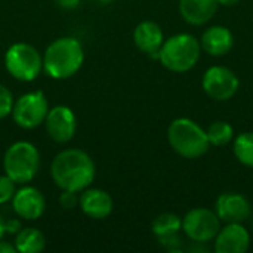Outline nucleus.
Segmentation results:
<instances>
[{
  "label": "nucleus",
  "mask_w": 253,
  "mask_h": 253,
  "mask_svg": "<svg viewBox=\"0 0 253 253\" xmlns=\"http://www.w3.org/2000/svg\"><path fill=\"white\" fill-rule=\"evenodd\" d=\"M95 163L92 157L79 148L58 153L50 165V176L61 190L82 193L95 179Z\"/></svg>",
  "instance_id": "nucleus-1"
},
{
  "label": "nucleus",
  "mask_w": 253,
  "mask_h": 253,
  "mask_svg": "<svg viewBox=\"0 0 253 253\" xmlns=\"http://www.w3.org/2000/svg\"><path fill=\"white\" fill-rule=\"evenodd\" d=\"M83 62V46L74 37H59L53 40L43 55V70L55 80L73 77L82 68Z\"/></svg>",
  "instance_id": "nucleus-2"
},
{
  "label": "nucleus",
  "mask_w": 253,
  "mask_h": 253,
  "mask_svg": "<svg viewBox=\"0 0 253 253\" xmlns=\"http://www.w3.org/2000/svg\"><path fill=\"white\" fill-rule=\"evenodd\" d=\"M168 142L178 156L187 160H197L211 148L206 129L188 117H178L170 122L168 127Z\"/></svg>",
  "instance_id": "nucleus-3"
},
{
  "label": "nucleus",
  "mask_w": 253,
  "mask_h": 253,
  "mask_svg": "<svg viewBox=\"0 0 253 253\" xmlns=\"http://www.w3.org/2000/svg\"><path fill=\"white\" fill-rule=\"evenodd\" d=\"M200 40L190 33H178L165 39L160 50V64L172 73H187L193 70L202 55Z\"/></svg>",
  "instance_id": "nucleus-4"
},
{
  "label": "nucleus",
  "mask_w": 253,
  "mask_h": 253,
  "mask_svg": "<svg viewBox=\"0 0 253 253\" xmlns=\"http://www.w3.org/2000/svg\"><path fill=\"white\" fill-rule=\"evenodd\" d=\"M40 169V153L28 141L13 142L3 156V170L15 184H28Z\"/></svg>",
  "instance_id": "nucleus-5"
},
{
  "label": "nucleus",
  "mask_w": 253,
  "mask_h": 253,
  "mask_svg": "<svg viewBox=\"0 0 253 253\" xmlns=\"http://www.w3.org/2000/svg\"><path fill=\"white\" fill-rule=\"evenodd\" d=\"M4 67L7 73L19 82H33L43 70V56L28 43H13L4 53Z\"/></svg>",
  "instance_id": "nucleus-6"
},
{
  "label": "nucleus",
  "mask_w": 253,
  "mask_h": 253,
  "mask_svg": "<svg viewBox=\"0 0 253 253\" xmlns=\"http://www.w3.org/2000/svg\"><path fill=\"white\" fill-rule=\"evenodd\" d=\"M221 219L216 212L208 208H194L182 218V233L196 245H206L213 242L221 230Z\"/></svg>",
  "instance_id": "nucleus-7"
},
{
  "label": "nucleus",
  "mask_w": 253,
  "mask_h": 253,
  "mask_svg": "<svg viewBox=\"0 0 253 253\" xmlns=\"http://www.w3.org/2000/svg\"><path fill=\"white\" fill-rule=\"evenodd\" d=\"M49 104L42 90H33L15 99L12 107V119L22 129H34L44 123Z\"/></svg>",
  "instance_id": "nucleus-8"
},
{
  "label": "nucleus",
  "mask_w": 253,
  "mask_h": 253,
  "mask_svg": "<svg viewBox=\"0 0 253 253\" xmlns=\"http://www.w3.org/2000/svg\"><path fill=\"white\" fill-rule=\"evenodd\" d=\"M240 87V79L237 74L224 65L209 67L202 79L203 92L213 101L225 102L230 101Z\"/></svg>",
  "instance_id": "nucleus-9"
},
{
  "label": "nucleus",
  "mask_w": 253,
  "mask_h": 253,
  "mask_svg": "<svg viewBox=\"0 0 253 253\" xmlns=\"http://www.w3.org/2000/svg\"><path fill=\"white\" fill-rule=\"evenodd\" d=\"M44 127L49 138L58 144L70 142L77 130V117L67 105H55L49 108L44 119Z\"/></svg>",
  "instance_id": "nucleus-10"
},
{
  "label": "nucleus",
  "mask_w": 253,
  "mask_h": 253,
  "mask_svg": "<svg viewBox=\"0 0 253 253\" xmlns=\"http://www.w3.org/2000/svg\"><path fill=\"white\" fill-rule=\"evenodd\" d=\"M251 233L239 222H230L221 227L213 239V251L216 253H246L251 248Z\"/></svg>",
  "instance_id": "nucleus-11"
},
{
  "label": "nucleus",
  "mask_w": 253,
  "mask_h": 253,
  "mask_svg": "<svg viewBox=\"0 0 253 253\" xmlns=\"http://www.w3.org/2000/svg\"><path fill=\"white\" fill-rule=\"evenodd\" d=\"M221 222L243 224L252 216L251 202L240 193H224L215 202L213 209Z\"/></svg>",
  "instance_id": "nucleus-12"
},
{
  "label": "nucleus",
  "mask_w": 253,
  "mask_h": 253,
  "mask_svg": "<svg viewBox=\"0 0 253 253\" xmlns=\"http://www.w3.org/2000/svg\"><path fill=\"white\" fill-rule=\"evenodd\" d=\"M12 209L16 213V216L27 219V221H36L43 216L46 211V200L40 190L25 185L15 191L12 197Z\"/></svg>",
  "instance_id": "nucleus-13"
},
{
  "label": "nucleus",
  "mask_w": 253,
  "mask_h": 253,
  "mask_svg": "<svg viewBox=\"0 0 253 253\" xmlns=\"http://www.w3.org/2000/svg\"><path fill=\"white\" fill-rule=\"evenodd\" d=\"M200 46L202 50L211 56H225L234 46V34L225 25H212L203 31L200 37Z\"/></svg>",
  "instance_id": "nucleus-14"
},
{
  "label": "nucleus",
  "mask_w": 253,
  "mask_h": 253,
  "mask_svg": "<svg viewBox=\"0 0 253 253\" xmlns=\"http://www.w3.org/2000/svg\"><path fill=\"white\" fill-rule=\"evenodd\" d=\"M219 0H179L178 10L181 18L194 27L206 25L218 12Z\"/></svg>",
  "instance_id": "nucleus-15"
},
{
  "label": "nucleus",
  "mask_w": 253,
  "mask_h": 253,
  "mask_svg": "<svg viewBox=\"0 0 253 253\" xmlns=\"http://www.w3.org/2000/svg\"><path fill=\"white\" fill-rule=\"evenodd\" d=\"M82 212L92 219H105L111 215L114 203L111 196L101 188H86L79 197Z\"/></svg>",
  "instance_id": "nucleus-16"
},
{
  "label": "nucleus",
  "mask_w": 253,
  "mask_h": 253,
  "mask_svg": "<svg viewBox=\"0 0 253 253\" xmlns=\"http://www.w3.org/2000/svg\"><path fill=\"white\" fill-rule=\"evenodd\" d=\"M165 42V34L162 27L154 21H142L133 30V43L135 46L150 55L159 58V50Z\"/></svg>",
  "instance_id": "nucleus-17"
},
{
  "label": "nucleus",
  "mask_w": 253,
  "mask_h": 253,
  "mask_svg": "<svg viewBox=\"0 0 253 253\" xmlns=\"http://www.w3.org/2000/svg\"><path fill=\"white\" fill-rule=\"evenodd\" d=\"M13 245L19 253H40L46 248V237L37 228H21L15 236Z\"/></svg>",
  "instance_id": "nucleus-18"
},
{
  "label": "nucleus",
  "mask_w": 253,
  "mask_h": 253,
  "mask_svg": "<svg viewBox=\"0 0 253 253\" xmlns=\"http://www.w3.org/2000/svg\"><path fill=\"white\" fill-rule=\"evenodd\" d=\"M151 231L157 239L169 237L182 231V218L176 213H160L151 224Z\"/></svg>",
  "instance_id": "nucleus-19"
},
{
  "label": "nucleus",
  "mask_w": 253,
  "mask_h": 253,
  "mask_svg": "<svg viewBox=\"0 0 253 253\" xmlns=\"http://www.w3.org/2000/svg\"><path fill=\"white\" fill-rule=\"evenodd\" d=\"M233 154L240 165L253 169V132H242L234 136Z\"/></svg>",
  "instance_id": "nucleus-20"
},
{
  "label": "nucleus",
  "mask_w": 253,
  "mask_h": 253,
  "mask_svg": "<svg viewBox=\"0 0 253 253\" xmlns=\"http://www.w3.org/2000/svg\"><path fill=\"white\" fill-rule=\"evenodd\" d=\"M206 135L211 147H225L231 144L236 136L234 127L231 126V123L225 120H218L211 123L209 127L206 129Z\"/></svg>",
  "instance_id": "nucleus-21"
},
{
  "label": "nucleus",
  "mask_w": 253,
  "mask_h": 253,
  "mask_svg": "<svg viewBox=\"0 0 253 253\" xmlns=\"http://www.w3.org/2000/svg\"><path fill=\"white\" fill-rule=\"evenodd\" d=\"M15 182L4 173L0 175V205H6L15 194Z\"/></svg>",
  "instance_id": "nucleus-22"
},
{
  "label": "nucleus",
  "mask_w": 253,
  "mask_h": 253,
  "mask_svg": "<svg viewBox=\"0 0 253 253\" xmlns=\"http://www.w3.org/2000/svg\"><path fill=\"white\" fill-rule=\"evenodd\" d=\"M13 102L15 99H13L12 92L6 86L0 84V120L7 117L12 113Z\"/></svg>",
  "instance_id": "nucleus-23"
},
{
  "label": "nucleus",
  "mask_w": 253,
  "mask_h": 253,
  "mask_svg": "<svg viewBox=\"0 0 253 253\" xmlns=\"http://www.w3.org/2000/svg\"><path fill=\"white\" fill-rule=\"evenodd\" d=\"M79 197H80L79 193L61 190L58 202H59L61 208H64V209H74L76 206H79Z\"/></svg>",
  "instance_id": "nucleus-24"
},
{
  "label": "nucleus",
  "mask_w": 253,
  "mask_h": 253,
  "mask_svg": "<svg viewBox=\"0 0 253 253\" xmlns=\"http://www.w3.org/2000/svg\"><path fill=\"white\" fill-rule=\"evenodd\" d=\"M157 240H159V243L163 248H166L170 252H179L181 248H182V239H181L179 233L178 234H173V236H169V237L157 239Z\"/></svg>",
  "instance_id": "nucleus-25"
},
{
  "label": "nucleus",
  "mask_w": 253,
  "mask_h": 253,
  "mask_svg": "<svg viewBox=\"0 0 253 253\" xmlns=\"http://www.w3.org/2000/svg\"><path fill=\"white\" fill-rule=\"evenodd\" d=\"M21 228H22V224H21L19 219L12 218V219L4 221V233H6V234H13V236H16V234L19 233Z\"/></svg>",
  "instance_id": "nucleus-26"
},
{
  "label": "nucleus",
  "mask_w": 253,
  "mask_h": 253,
  "mask_svg": "<svg viewBox=\"0 0 253 253\" xmlns=\"http://www.w3.org/2000/svg\"><path fill=\"white\" fill-rule=\"evenodd\" d=\"M56 4L61 7V9H65V10H73L76 7H79L80 1L82 0H55Z\"/></svg>",
  "instance_id": "nucleus-27"
},
{
  "label": "nucleus",
  "mask_w": 253,
  "mask_h": 253,
  "mask_svg": "<svg viewBox=\"0 0 253 253\" xmlns=\"http://www.w3.org/2000/svg\"><path fill=\"white\" fill-rule=\"evenodd\" d=\"M16 249H15V245L9 243V242H3L0 240V253H15Z\"/></svg>",
  "instance_id": "nucleus-28"
},
{
  "label": "nucleus",
  "mask_w": 253,
  "mask_h": 253,
  "mask_svg": "<svg viewBox=\"0 0 253 253\" xmlns=\"http://www.w3.org/2000/svg\"><path fill=\"white\" fill-rule=\"evenodd\" d=\"M242 0H219V4L221 6H225V7H231V6H237Z\"/></svg>",
  "instance_id": "nucleus-29"
},
{
  "label": "nucleus",
  "mask_w": 253,
  "mask_h": 253,
  "mask_svg": "<svg viewBox=\"0 0 253 253\" xmlns=\"http://www.w3.org/2000/svg\"><path fill=\"white\" fill-rule=\"evenodd\" d=\"M4 234H6V233H4V219L0 216V240L3 239Z\"/></svg>",
  "instance_id": "nucleus-30"
},
{
  "label": "nucleus",
  "mask_w": 253,
  "mask_h": 253,
  "mask_svg": "<svg viewBox=\"0 0 253 253\" xmlns=\"http://www.w3.org/2000/svg\"><path fill=\"white\" fill-rule=\"evenodd\" d=\"M98 1H99V3H102V4H110L113 0H98Z\"/></svg>",
  "instance_id": "nucleus-31"
},
{
  "label": "nucleus",
  "mask_w": 253,
  "mask_h": 253,
  "mask_svg": "<svg viewBox=\"0 0 253 253\" xmlns=\"http://www.w3.org/2000/svg\"><path fill=\"white\" fill-rule=\"evenodd\" d=\"M252 230H253V221H252Z\"/></svg>",
  "instance_id": "nucleus-32"
}]
</instances>
